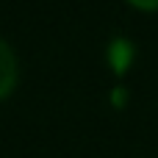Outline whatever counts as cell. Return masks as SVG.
I'll return each instance as SVG.
<instances>
[{
  "mask_svg": "<svg viewBox=\"0 0 158 158\" xmlns=\"http://www.w3.org/2000/svg\"><path fill=\"white\" fill-rule=\"evenodd\" d=\"M17 78H19V67H17V56L14 50L0 39V100L8 97L17 86Z\"/></svg>",
  "mask_w": 158,
  "mask_h": 158,
  "instance_id": "cell-1",
  "label": "cell"
},
{
  "mask_svg": "<svg viewBox=\"0 0 158 158\" xmlns=\"http://www.w3.org/2000/svg\"><path fill=\"white\" fill-rule=\"evenodd\" d=\"M128 3H133L136 8H144V11H153V8H158V0H128Z\"/></svg>",
  "mask_w": 158,
  "mask_h": 158,
  "instance_id": "cell-2",
  "label": "cell"
}]
</instances>
